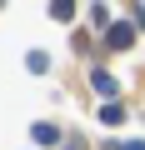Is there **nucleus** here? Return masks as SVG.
I'll list each match as a JSON object with an SVG mask.
<instances>
[{"label": "nucleus", "mask_w": 145, "mask_h": 150, "mask_svg": "<svg viewBox=\"0 0 145 150\" xmlns=\"http://www.w3.org/2000/svg\"><path fill=\"white\" fill-rule=\"evenodd\" d=\"M90 85H95V90H100L105 100H115V80H110L105 70H95V75H90Z\"/></svg>", "instance_id": "nucleus-2"}, {"label": "nucleus", "mask_w": 145, "mask_h": 150, "mask_svg": "<svg viewBox=\"0 0 145 150\" xmlns=\"http://www.w3.org/2000/svg\"><path fill=\"white\" fill-rule=\"evenodd\" d=\"M35 140H40V145H55L60 130H55V125H35Z\"/></svg>", "instance_id": "nucleus-5"}, {"label": "nucleus", "mask_w": 145, "mask_h": 150, "mask_svg": "<svg viewBox=\"0 0 145 150\" xmlns=\"http://www.w3.org/2000/svg\"><path fill=\"white\" fill-rule=\"evenodd\" d=\"M50 15L55 20H70V15H75V0H50Z\"/></svg>", "instance_id": "nucleus-4"}, {"label": "nucleus", "mask_w": 145, "mask_h": 150, "mask_svg": "<svg viewBox=\"0 0 145 150\" xmlns=\"http://www.w3.org/2000/svg\"><path fill=\"white\" fill-rule=\"evenodd\" d=\"M105 45L110 50H130L135 45V25H105Z\"/></svg>", "instance_id": "nucleus-1"}, {"label": "nucleus", "mask_w": 145, "mask_h": 150, "mask_svg": "<svg viewBox=\"0 0 145 150\" xmlns=\"http://www.w3.org/2000/svg\"><path fill=\"white\" fill-rule=\"evenodd\" d=\"M100 120H105V125H120V120H125L120 100H105V105H100Z\"/></svg>", "instance_id": "nucleus-3"}, {"label": "nucleus", "mask_w": 145, "mask_h": 150, "mask_svg": "<svg viewBox=\"0 0 145 150\" xmlns=\"http://www.w3.org/2000/svg\"><path fill=\"white\" fill-rule=\"evenodd\" d=\"M110 150H145V140H110Z\"/></svg>", "instance_id": "nucleus-6"}]
</instances>
